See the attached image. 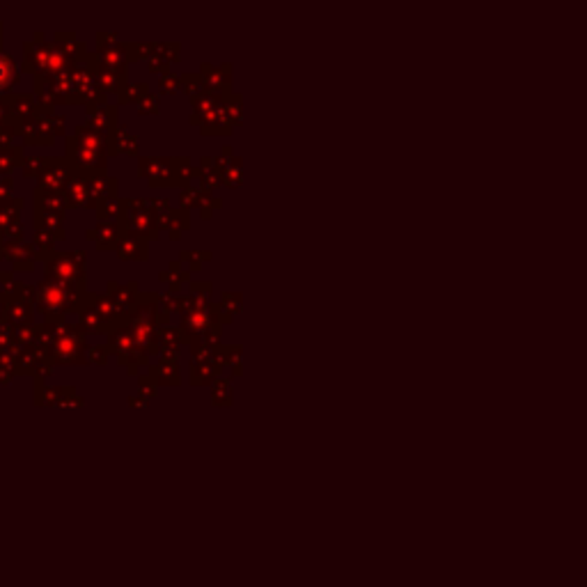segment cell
<instances>
[{"label": "cell", "mask_w": 587, "mask_h": 587, "mask_svg": "<svg viewBox=\"0 0 587 587\" xmlns=\"http://www.w3.org/2000/svg\"><path fill=\"white\" fill-rule=\"evenodd\" d=\"M147 374L154 379L156 386H180V381H182L180 365L177 363H158Z\"/></svg>", "instance_id": "cell-8"}, {"label": "cell", "mask_w": 587, "mask_h": 587, "mask_svg": "<svg viewBox=\"0 0 587 587\" xmlns=\"http://www.w3.org/2000/svg\"><path fill=\"white\" fill-rule=\"evenodd\" d=\"M108 135L81 124L74 135L67 138V163L79 175H92L106 170L108 161Z\"/></svg>", "instance_id": "cell-1"}, {"label": "cell", "mask_w": 587, "mask_h": 587, "mask_svg": "<svg viewBox=\"0 0 587 587\" xmlns=\"http://www.w3.org/2000/svg\"><path fill=\"white\" fill-rule=\"evenodd\" d=\"M207 259H211V250H184L180 255L182 269L189 271V274H195V271L202 266V262H207Z\"/></svg>", "instance_id": "cell-15"}, {"label": "cell", "mask_w": 587, "mask_h": 587, "mask_svg": "<svg viewBox=\"0 0 587 587\" xmlns=\"http://www.w3.org/2000/svg\"><path fill=\"white\" fill-rule=\"evenodd\" d=\"M108 346H95V349H90V356L85 360H90V363H106L108 360Z\"/></svg>", "instance_id": "cell-24"}, {"label": "cell", "mask_w": 587, "mask_h": 587, "mask_svg": "<svg viewBox=\"0 0 587 587\" xmlns=\"http://www.w3.org/2000/svg\"><path fill=\"white\" fill-rule=\"evenodd\" d=\"M189 166V156H140L138 175L149 186H182V173Z\"/></svg>", "instance_id": "cell-2"}, {"label": "cell", "mask_w": 587, "mask_h": 587, "mask_svg": "<svg viewBox=\"0 0 587 587\" xmlns=\"http://www.w3.org/2000/svg\"><path fill=\"white\" fill-rule=\"evenodd\" d=\"M243 161L241 156H234L232 163H229L225 170H220V186H227V189H239L243 184Z\"/></svg>", "instance_id": "cell-11"}, {"label": "cell", "mask_w": 587, "mask_h": 587, "mask_svg": "<svg viewBox=\"0 0 587 587\" xmlns=\"http://www.w3.org/2000/svg\"><path fill=\"white\" fill-rule=\"evenodd\" d=\"M12 189H14V182L12 180H3V182H0V202H3V193L10 195Z\"/></svg>", "instance_id": "cell-26"}, {"label": "cell", "mask_w": 587, "mask_h": 587, "mask_svg": "<svg viewBox=\"0 0 587 587\" xmlns=\"http://www.w3.org/2000/svg\"><path fill=\"white\" fill-rule=\"evenodd\" d=\"M218 360L220 365H227V367H232L234 377H241L243 367H241V346H218Z\"/></svg>", "instance_id": "cell-14"}, {"label": "cell", "mask_w": 587, "mask_h": 587, "mask_svg": "<svg viewBox=\"0 0 587 587\" xmlns=\"http://www.w3.org/2000/svg\"><path fill=\"white\" fill-rule=\"evenodd\" d=\"M19 83V69L10 55L0 53V95L10 92L14 85Z\"/></svg>", "instance_id": "cell-10"}, {"label": "cell", "mask_w": 587, "mask_h": 587, "mask_svg": "<svg viewBox=\"0 0 587 587\" xmlns=\"http://www.w3.org/2000/svg\"><path fill=\"white\" fill-rule=\"evenodd\" d=\"M115 248L122 259H147L149 257V241L135 239V236H120V241H117Z\"/></svg>", "instance_id": "cell-7"}, {"label": "cell", "mask_w": 587, "mask_h": 587, "mask_svg": "<svg viewBox=\"0 0 587 587\" xmlns=\"http://www.w3.org/2000/svg\"><path fill=\"white\" fill-rule=\"evenodd\" d=\"M50 161L53 158H25L23 161V170H25V177H39L44 170L50 166Z\"/></svg>", "instance_id": "cell-18"}, {"label": "cell", "mask_w": 587, "mask_h": 587, "mask_svg": "<svg viewBox=\"0 0 587 587\" xmlns=\"http://www.w3.org/2000/svg\"><path fill=\"white\" fill-rule=\"evenodd\" d=\"M7 115H10V104H5V101H0V122H3Z\"/></svg>", "instance_id": "cell-27"}, {"label": "cell", "mask_w": 587, "mask_h": 587, "mask_svg": "<svg viewBox=\"0 0 587 587\" xmlns=\"http://www.w3.org/2000/svg\"><path fill=\"white\" fill-rule=\"evenodd\" d=\"M211 292H214V285L209 280L204 283H191V296H202V299H209Z\"/></svg>", "instance_id": "cell-23"}, {"label": "cell", "mask_w": 587, "mask_h": 587, "mask_svg": "<svg viewBox=\"0 0 587 587\" xmlns=\"http://www.w3.org/2000/svg\"><path fill=\"white\" fill-rule=\"evenodd\" d=\"M140 151V140L138 135L129 133L126 126H115V131L108 135V154H129V156H138Z\"/></svg>", "instance_id": "cell-4"}, {"label": "cell", "mask_w": 587, "mask_h": 587, "mask_svg": "<svg viewBox=\"0 0 587 587\" xmlns=\"http://www.w3.org/2000/svg\"><path fill=\"white\" fill-rule=\"evenodd\" d=\"M149 95V85L147 83H122L120 90H117V97H120V104H138V101Z\"/></svg>", "instance_id": "cell-12"}, {"label": "cell", "mask_w": 587, "mask_h": 587, "mask_svg": "<svg viewBox=\"0 0 587 587\" xmlns=\"http://www.w3.org/2000/svg\"><path fill=\"white\" fill-rule=\"evenodd\" d=\"M161 92H180L182 90V76L180 74H163L158 79Z\"/></svg>", "instance_id": "cell-19"}, {"label": "cell", "mask_w": 587, "mask_h": 587, "mask_svg": "<svg viewBox=\"0 0 587 587\" xmlns=\"http://www.w3.org/2000/svg\"><path fill=\"white\" fill-rule=\"evenodd\" d=\"M48 283L67 287H85V252H60L46 257Z\"/></svg>", "instance_id": "cell-3"}, {"label": "cell", "mask_w": 587, "mask_h": 587, "mask_svg": "<svg viewBox=\"0 0 587 587\" xmlns=\"http://www.w3.org/2000/svg\"><path fill=\"white\" fill-rule=\"evenodd\" d=\"M200 193H202V189H189V186H186V189H182V193H180V209H184V211H191L193 207H198L200 209Z\"/></svg>", "instance_id": "cell-17"}, {"label": "cell", "mask_w": 587, "mask_h": 587, "mask_svg": "<svg viewBox=\"0 0 587 587\" xmlns=\"http://www.w3.org/2000/svg\"><path fill=\"white\" fill-rule=\"evenodd\" d=\"M120 236V223H97L95 229H88V239L95 241L99 250L115 248Z\"/></svg>", "instance_id": "cell-6"}, {"label": "cell", "mask_w": 587, "mask_h": 587, "mask_svg": "<svg viewBox=\"0 0 587 587\" xmlns=\"http://www.w3.org/2000/svg\"><path fill=\"white\" fill-rule=\"evenodd\" d=\"M154 50L158 55H163L170 65L180 62V44H175V41H170V44H154Z\"/></svg>", "instance_id": "cell-21"}, {"label": "cell", "mask_w": 587, "mask_h": 587, "mask_svg": "<svg viewBox=\"0 0 587 587\" xmlns=\"http://www.w3.org/2000/svg\"><path fill=\"white\" fill-rule=\"evenodd\" d=\"M211 402H214V406H232V381L225 379V377L214 379Z\"/></svg>", "instance_id": "cell-13"}, {"label": "cell", "mask_w": 587, "mask_h": 587, "mask_svg": "<svg viewBox=\"0 0 587 587\" xmlns=\"http://www.w3.org/2000/svg\"><path fill=\"white\" fill-rule=\"evenodd\" d=\"M138 110H140V115H156L158 110H161V104H158V97L156 95H144L140 101H138Z\"/></svg>", "instance_id": "cell-20"}, {"label": "cell", "mask_w": 587, "mask_h": 587, "mask_svg": "<svg viewBox=\"0 0 587 587\" xmlns=\"http://www.w3.org/2000/svg\"><path fill=\"white\" fill-rule=\"evenodd\" d=\"M147 404H149V399H144L142 395L129 397V406H133V408H147Z\"/></svg>", "instance_id": "cell-25"}, {"label": "cell", "mask_w": 587, "mask_h": 587, "mask_svg": "<svg viewBox=\"0 0 587 587\" xmlns=\"http://www.w3.org/2000/svg\"><path fill=\"white\" fill-rule=\"evenodd\" d=\"M138 381H140V395H142L144 399H154V397L158 395V386L154 384V379H151L149 374H147V377L142 374V377H140Z\"/></svg>", "instance_id": "cell-22"}, {"label": "cell", "mask_w": 587, "mask_h": 587, "mask_svg": "<svg viewBox=\"0 0 587 587\" xmlns=\"http://www.w3.org/2000/svg\"><path fill=\"white\" fill-rule=\"evenodd\" d=\"M161 283L168 285L170 294H177V292L182 289L184 283H191V274H189V271L182 269L180 259H175V262H170L168 269L163 271V274H161Z\"/></svg>", "instance_id": "cell-9"}, {"label": "cell", "mask_w": 587, "mask_h": 587, "mask_svg": "<svg viewBox=\"0 0 587 587\" xmlns=\"http://www.w3.org/2000/svg\"><path fill=\"white\" fill-rule=\"evenodd\" d=\"M21 156H23L21 147H14L12 151L0 149V173H10V170L21 161Z\"/></svg>", "instance_id": "cell-16"}, {"label": "cell", "mask_w": 587, "mask_h": 587, "mask_svg": "<svg viewBox=\"0 0 587 587\" xmlns=\"http://www.w3.org/2000/svg\"><path fill=\"white\" fill-rule=\"evenodd\" d=\"M220 360H191V367H189V379H191V386H207V384H214V379L220 377Z\"/></svg>", "instance_id": "cell-5"}]
</instances>
